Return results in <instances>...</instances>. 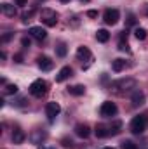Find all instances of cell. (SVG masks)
Instances as JSON below:
<instances>
[{
  "mask_svg": "<svg viewBox=\"0 0 148 149\" xmlns=\"http://www.w3.org/2000/svg\"><path fill=\"white\" fill-rule=\"evenodd\" d=\"M80 2H89V0H80Z\"/></svg>",
  "mask_w": 148,
  "mask_h": 149,
  "instance_id": "8d00e7d4",
  "label": "cell"
},
{
  "mask_svg": "<svg viewBox=\"0 0 148 149\" xmlns=\"http://www.w3.org/2000/svg\"><path fill=\"white\" fill-rule=\"evenodd\" d=\"M94 134H96V137H99V139L110 137V128H108V125H96Z\"/></svg>",
  "mask_w": 148,
  "mask_h": 149,
  "instance_id": "2e32d148",
  "label": "cell"
},
{
  "mask_svg": "<svg viewBox=\"0 0 148 149\" xmlns=\"http://www.w3.org/2000/svg\"><path fill=\"white\" fill-rule=\"evenodd\" d=\"M66 52H68V49H66V45H65V43H59V45L56 47V54H58L59 57H65V56H66Z\"/></svg>",
  "mask_w": 148,
  "mask_h": 149,
  "instance_id": "cb8c5ba5",
  "label": "cell"
},
{
  "mask_svg": "<svg viewBox=\"0 0 148 149\" xmlns=\"http://www.w3.org/2000/svg\"><path fill=\"white\" fill-rule=\"evenodd\" d=\"M132 88H136V80L134 78H122V80H117V81L110 83V90L115 92V94H127Z\"/></svg>",
  "mask_w": 148,
  "mask_h": 149,
  "instance_id": "6da1fadb",
  "label": "cell"
},
{
  "mask_svg": "<svg viewBox=\"0 0 148 149\" xmlns=\"http://www.w3.org/2000/svg\"><path fill=\"white\" fill-rule=\"evenodd\" d=\"M108 128H110V135H117L118 132H120V128H122V121H113L111 125H108Z\"/></svg>",
  "mask_w": 148,
  "mask_h": 149,
  "instance_id": "44dd1931",
  "label": "cell"
},
{
  "mask_svg": "<svg viewBox=\"0 0 148 149\" xmlns=\"http://www.w3.org/2000/svg\"><path fill=\"white\" fill-rule=\"evenodd\" d=\"M40 16H42V21H44V24H45V26L52 28V26H56V24H58V14H56L54 10H51V9H44Z\"/></svg>",
  "mask_w": 148,
  "mask_h": 149,
  "instance_id": "5b68a950",
  "label": "cell"
},
{
  "mask_svg": "<svg viewBox=\"0 0 148 149\" xmlns=\"http://www.w3.org/2000/svg\"><path fill=\"white\" fill-rule=\"evenodd\" d=\"M16 92H18V85H14V83H9V85L4 87V94L5 95H14Z\"/></svg>",
  "mask_w": 148,
  "mask_h": 149,
  "instance_id": "7402d4cb",
  "label": "cell"
},
{
  "mask_svg": "<svg viewBox=\"0 0 148 149\" xmlns=\"http://www.w3.org/2000/svg\"><path fill=\"white\" fill-rule=\"evenodd\" d=\"M118 50H122V52H131L127 42H118Z\"/></svg>",
  "mask_w": 148,
  "mask_h": 149,
  "instance_id": "4316f807",
  "label": "cell"
},
{
  "mask_svg": "<svg viewBox=\"0 0 148 149\" xmlns=\"http://www.w3.org/2000/svg\"><path fill=\"white\" fill-rule=\"evenodd\" d=\"M61 113V106L58 104V102H47V106H45V114H47V118L52 121L58 114Z\"/></svg>",
  "mask_w": 148,
  "mask_h": 149,
  "instance_id": "52a82bcc",
  "label": "cell"
},
{
  "mask_svg": "<svg viewBox=\"0 0 148 149\" xmlns=\"http://www.w3.org/2000/svg\"><path fill=\"white\" fill-rule=\"evenodd\" d=\"M96 40L101 42V43H106V42L110 40V33H108L106 30H98V31H96Z\"/></svg>",
  "mask_w": 148,
  "mask_h": 149,
  "instance_id": "ffe728a7",
  "label": "cell"
},
{
  "mask_svg": "<svg viewBox=\"0 0 148 149\" xmlns=\"http://www.w3.org/2000/svg\"><path fill=\"white\" fill-rule=\"evenodd\" d=\"M147 16H148V9H147Z\"/></svg>",
  "mask_w": 148,
  "mask_h": 149,
  "instance_id": "ab89813d",
  "label": "cell"
},
{
  "mask_svg": "<svg viewBox=\"0 0 148 149\" xmlns=\"http://www.w3.org/2000/svg\"><path fill=\"white\" fill-rule=\"evenodd\" d=\"M118 19H120V12H118L117 9H106L105 14H103V21H105L106 24H110V26L117 24Z\"/></svg>",
  "mask_w": 148,
  "mask_h": 149,
  "instance_id": "8992f818",
  "label": "cell"
},
{
  "mask_svg": "<svg viewBox=\"0 0 148 149\" xmlns=\"http://www.w3.org/2000/svg\"><path fill=\"white\" fill-rule=\"evenodd\" d=\"M0 9H2V14L4 16H7V17H14L16 16V7L12 5V3H7V2H4L2 5H0Z\"/></svg>",
  "mask_w": 148,
  "mask_h": 149,
  "instance_id": "4fadbf2b",
  "label": "cell"
},
{
  "mask_svg": "<svg viewBox=\"0 0 148 149\" xmlns=\"http://www.w3.org/2000/svg\"><path fill=\"white\" fill-rule=\"evenodd\" d=\"M59 2H63V3H68V2H70V0H59Z\"/></svg>",
  "mask_w": 148,
  "mask_h": 149,
  "instance_id": "e575fe53",
  "label": "cell"
},
{
  "mask_svg": "<svg viewBox=\"0 0 148 149\" xmlns=\"http://www.w3.org/2000/svg\"><path fill=\"white\" fill-rule=\"evenodd\" d=\"M30 35L33 38H37V40H45L47 31H45L42 26H32V28H30Z\"/></svg>",
  "mask_w": 148,
  "mask_h": 149,
  "instance_id": "7c38bea8",
  "label": "cell"
},
{
  "mask_svg": "<svg viewBox=\"0 0 148 149\" xmlns=\"http://www.w3.org/2000/svg\"><path fill=\"white\" fill-rule=\"evenodd\" d=\"M91 57H92V54H91V50L87 47H78L77 49V59L78 61H87Z\"/></svg>",
  "mask_w": 148,
  "mask_h": 149,
  "instance_id": "9a60e30c",
  "label": "cell"
},
{
  "mask_svg": "<svg viewBox=\"0 0 148 149\" xmlns=\"http://www.w3.org/2000/svg\"><path fill=\"white\" fill-rule=\"evenodd\" d=\"M103 149H113V148H103Z\"/></svg>",
  "mask_w": 148,
  "mask_h": 149,
  "instance_id": "74e56055",
  "label": "cell"
},
{
  "mask_svg": "<svg viewBox=\"0 0 148 149\" xmlns=\"http://www.w3.org/2000/svg\"><path fill=\"white\" fill-rule=\"evenodd\" d=\"M16 5H21V7H25V5H26V0H16Z\"/></svg>",
  "mask_w": 148,
  "mask_h": 149,
  "instance_id": "836d02e7",
  "label": "cell"
},
{
  "mask_svg": "<svg viewBox=\"0 0 148 149\" xmlns=\"http://www.w3.org/2000/svg\"><path fill=\"white\" fill-rule=\"evenodd\" d=\"M120 148L122 149H138V146H136L132 141H124V142L120 144Z\"/></svg>",
  "mask_w": 148,
  "mask_h": 149,
  "instance_id": "d4e9b609",
  "label": "cell"
},
{
  "mask_svg": "<svg viewBox=\"0 0 148 149\" xmlns=\"http://www.w3.org/2000/svg\"><path fill=\"white\" fill-rule=\"evenodd\" d=\"M11 139H12V142H14V144H23V142H25V139H26V134H25L21 128H14V130H12V137H11Z\"/></svg>",
  "mask_w": 148,
  "mask_h": 149,
  "instance_id": "5bb4252c",
  "label": "cell"
},
{
  "mask_svg": "<svg viewBox=\"0 0 148 149\" xmlns=\"http://www.w3.org/2000/svg\"><path fill=\"white\" fill-rule=\"evenodd\" d=\"M40 149H54V148H40Z\"/></svg>",
  "mask_w": 148,
  "mask_h": 149,
  "instance_id": "d590c367",
  "label": "cell"
},
{
  "mask_svg": "<svg viewBox=\"0 0 148 149\" xmlns=\"http://www.w3.org/2000/svg\"><path fill=\"white\" fill-rule=\"evenodd\" d=\"M11 38H12V33H7V35H4V37H2V43H5V42H9Z\"/></svg>",
  "mask_w": 148,
  "mask_h": 149,
  "instance_id": "4dcf8cb0",
  "label": "cell"
},
{
  "mask_svg": "<svg viewBox=\"0 0 148 149\" xmlns=\"http://www.w3.org/2000/svg\"><path fill=\"white\" fill-rule=\"evenodd\" d=\"M35 14V9H30V10H26L25 14H23V23H28L30 21V17Z\"/></svg>",
  "mask_w": 148,
  "mask_h": 149,
  "instance_id": "484cf974",
  "label": "cell"
},
{
  "mask_svg": "<svg viewBox=\"0 0 148 149\" xmlns=\"http://www.w3.org/2000/svg\"><path fill=\"white\" fill-rule=\"evenodd\" d=\"M127 24H136V17H134V14H129V17H127Z\"/></svg>",
  "mask_w": 148,
  "mask_h": 149,
  "instance_id": "f1b7e54d",
  "label": "cell"
},
{
  "mask_svg": "<svg viewBox=\"0 0 148 149\" xmlns=\"http://www.w3.org/2000/svg\"><path fill=\"white\" fill-rule=\"evenodd\" d=\"M147 127H148V118L145 114H138V116H134V118L131 120L129 130L138 135V134H143V132L147 130Z\"/></svg>",
  "mask_w": 148,
  "mask_h": 149,
  "instance_id": "7a4b0ae2",
  "label": "cell"
},
{
  "mask_svg": "<svg viewBox=\"0 0 148 149\" xmlns=\"http://www.w3.org/2000/svg\"><path fill=\"white\" fill-rule=\"evenodd\" d=\"M14 61H16V63H23V56H21V54H16V56H14Z\"/></svg>",
  "mask_w": 148,
  "mask_h": 149,
  "instance_id": "d6a6232c",
  "label": "cell"
},
{
  "mask_svg": "<svg viewBox=\"0 0 148 149\" xmlns=\"http://www.w3.org/2000/svg\"><path fill=\"white\" fill-rule=\"evenodd\" d=\"M87 17H98V10H87Z\"/></svg>",
  "mask_w": 148,
  "mask_h": 149,
  "instance_id": "f546056e",
  "label": "cell"
},
{
  "mask_svg": "<svg viewBox=\"0 0 148 149\" xmlns=\"http://www.w3.org/2000/svg\"><path fill=\"white\" fill-rule=\"evenodd\" d=\"M68 92L72 94V95H84L85 94V87L84 85H73V87H68Z\"/></svg>",
  "mask_w": 148,
  "mask_h": 149,
  "instance_id": "d6986e66",
  "label": "cell"
},
{
  "mask_svg": "<svg viewBox=\"0 0 148 149\" xmlns=\"http://www.w3.org/2000/svg\"><path fill=\"white\" fill-rule=\"evenodd\" d=\"M37 64H38V68H40L42 71H51V70H52V66H54V63H52L47 56H38Z\"/></svg>",
  "mask_w": 148,
  "mask_h": 149,
  "instance_id": "ba28073f",
  "label": "cell"
},
{
  "mask_svg": "<svg viewBox=\"0 0 148 149\" xmlns=\"http://www.w3.org/2000/svg\"><path fill=\"white\" fill-rule=\"evenodd\" d=\"M61 142H63V146H65V148H70V149L73 148V142H72L70 139H63Z\"/></svg>",
  "mask_w": 148,
  "mask_h": 149,
  "instance_id": "83f0119b",
  "label": "cell"
},
{
  "mask_svg": "<svg viewBox=\"0 0 148 149\" xmlns=\"http://www.w3.org/2000/svg\"><path fill=\"white\" fill-rule=\"evenodd\" d=\"M118 111V108H117V104L115 102H111V101H105L103 104H101V108H99V114L103 116V118H111V116H115Z\"/></svg>",
  "mask_w": 148,
  "mask_h": 149,
  "instance_id": "277c9868",
  "label": "cell"
},
{
  "mask_svg": "<svg viewBox=\"0 0 148 149\" xmlns=\"http://www.w3.org/2000/svg\"><path fill=\"white\" fill-rule=\"evenodd\" d=\"M111 70H113L115 73L124 71V70H125V61H124V59H115V61H111Z\"/></svg>",
  "mask_w": 148,
  "mask_h": 149,
  "instance_id": "e0dca14e",
  "label": "cell"
},
{
  "mask_svg": "<svg viewBox=\"0 0 148 149\" xmlns=\"http://www.w3.org/2000/svg\"><path fill=\"white\" fill-rule=\"evenodd\" d=\"M131 102H132V106H143L145 104V94L141 92V90H134L132 92V95H131Z\"/></svg>",
  "mask_w": 148,
  "mask_h": 149,
  "instance_id": "8fae6325",
  "label": "cell"
},
{
  "mask_svg": "<svg viewBox=\"0 0 148 149\" xmlns=\"http://www.w3.org/2000/svg\"><path fill=\"white\" fill-rule=\"evenodd\" d=\"M38 2H45V0H38Z\"/></svg>",
  "mask_w": 148,
  "mask_h": 149,
  "instance_id": "f35d334b",
  "label": "cell"
},
{
  "mask_svg": "<svg viewBox=\"0 0 148 149\" xmlns=\"http://www.w3.org/2000/svg\"><path fill=\"white\" fill-rule=\"evenodd\" d=\"M134 37L138 38V40H145V38L148 37V31L145 28H136V30H134Z\"/></svg>",
  "mask_w": 148,
  "mask_h": 149,
  "instance_id": "603a6c76",
  "label": "cell"
},
{
  "mask_svg": "<svg viewBox=\"0 0 148 149\" xmlns=\"http://www.w3.org/2000/svg\"><path fill=\"white\" fill-rule=\"evenodd\" d=\"M47 88H49V83H47L45 80L38 78V80H35V81L30 85V94H32L33 97H42V95L47 94Z\"/></svg>",
  "mask_w": 148,
  "mask_h": 149,
  "instance_id": "3957f363",
  "label": "cell"
},
{
  "mask_svg": "<svg viewBox=\"0 0 148 149\" xmlns=\"http://www.w3.org/2000/svg\"><path fill=\"white\" fill-rule=\"evenodd\" d=\"M75 134H77V137H80V139H87V137L91 135V128H89V125H85V123H78V125H75Z\"/></svg>",
  "mask_w": 148,
  "mask_h": 149,
  "instance_id": "9c48e42d",
  "label": "cell"
},
{
  "mask_svg": "<svg viewBox=\"0 0 148 149\" xmlns=\"http://www.w3.org/2000/svg\"><path fill=\"white\" fill-rule=\"evenodd\" d=\"M72 74H73V70H72L70 66H65V68H61V70H59V73L56 74V81H58V83H61V81L68 80Z\"/></svg>",
  "mask_w": 148,
  "mask_h": 149,
  "instance_id": "30bf717a",
  "label": "cell"
},
{
  "mask_svg": "<svg viewBox=\"0 0 148 149\" xmlns=\"http://www.w3.org/2000/svg\"><path fill=\"white\" fill-rule=\"evenodd\" d=\"M21 43H23L25 47H30V43H32V42H30V38H23V40H21Z\"/></svg>",
  "mask_w": 148,
  "mask_h": 149,
  "instance_id": "1f68e13d",
  "label": "cell"
},
{
  "mask_svg": "<svg viewBox=\"0 0 148 149\" xmlns=\"http://www.w3.org/2000/svg\"><path fill=\"white\" fill-rule=\"evenodd\" d=\"M44 139H45V132H42V130H35V132L30 135V141H32L33 144H40Z\"/></svg>",
  "mask_w": 148,
  "mask_h": 149,
  "instance_id": "ac0fdd59",
  "label": "cell"
}]
</instances>
